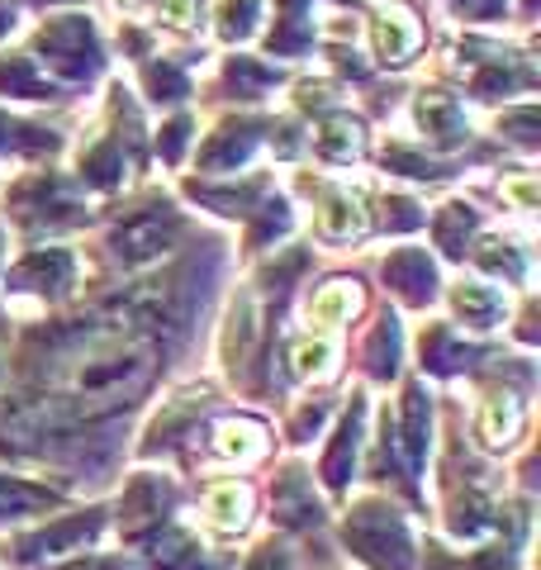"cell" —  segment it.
Returning <instances> with one entry per match:
<instances>
[{"instance_id": "6da1fadb", "label": "cell", "mask_w": 541, "mask_h": 570, "mask_svg": "<svg viewBox=\"0 0 541 570\" xmlns=\"http://www.w3.org/2000/svg\"><path fill=\"white\" fill-rule=\"evenodd\" d=\"M214 519H219L224 528H233V523H243V494L238 490H219V494H214Z\"/></svg>"}]
</instances>
